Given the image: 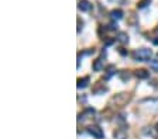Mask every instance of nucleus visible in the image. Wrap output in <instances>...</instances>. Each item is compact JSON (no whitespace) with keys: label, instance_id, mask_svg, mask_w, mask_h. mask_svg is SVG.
I'll use <instances>...</instances> for the list:
<instances>
[{"label":"nucleus","instance_id":"f257e3e1","mask_svg":"<svg viewBox=\"0 0 158 139\" xmlns=\"http://www.w3.org/2000/svg\"><path fill=\"white\" fill-rule=\"evenodd\" d=\"M131 100V94L128 93H120V94H116L115 97H111L109 104L115 107H124L127 106V103Z\"/></svg>","mask_w":158,"mask_h":139},{"label":"nucleus","instance_id":"f03ea898","mask_svg":"<svg viewBox=\"0 0 158 139\" xmlns=\"http://www.w3.org/2000/svg\"><path fill=\"white\" fill-rule=\"evenodd\" d=\"M133 59L134 60H140V62H150L152 56V51L147 49V48H141V49H137L133 52Z\"/></svg>","mask_w":158,"mask_h":139},{"label":"nucleus","instance_id":"7ed1b4c3","mask_svg":"<svg viewBox=\"0 0 158 139\" xmlns=\"http://www.w3.org/2000/svg\"><path fill=\"white\" fill-rule=\"evenodd\" d=\"M87 132H89V135L93 136L95 139H103V136H104V132L102 131L100 126H98V125L87 126Z\"/></svg>","mask_w":158,"mask_h":139},{"label":"nucleus","instance_id":"20e7f679","mask_svg":"<svg viewBox=\"0 0 158 139\" xmlns=\"http://www.w3.org/2000/svg\"><path fill=\"white\" fill-rule=\"evenodd\" d=\"M78 9L81 11H91L92 10V3L87 0H79L78 3Z\"/></svg>","mask_w":158,"mask_h":139},{"label":"nucleus","instance_id":"39448f33","mask_svg":"<svg viewBox=\"0 0 158 139\" xmlns=\"http://www.w3.org/2000/svg\"><path fill=\"white\" fill-rule=\"evenodd\" d=\"M92 68H93V70H96V72H100V70L104 68V60L102 59V58L96 59L93 62V65H92Z\"/></svg>","mask_w":158,"mask_h":139},{"label":"nucleus","instance_id":"423d86ee","mask_svg":"<svg viewBox=\"0 0 158 139\" xmlns=\"http://www.w3.org/2000/svg\"><path fill=\"white\" fill-rule=\"evenodd\" d=\"M136 76H137L138 79L145 80V79H148V77H150V72H148V70H145V69H138V70H136Z\"/></svg>","mask_w":158,"mask_h":139},{"label":"nucleus","instance_id":"0eeeda50","mask_svg":"<svg viewBox=\"0 0 158 139\" xmlns=\"http://www.w3.org/2000/svg\"><path fill=\"white\" fill-rule=\"evenodd\" d=\"M113 136H115V139H127V132L124 129H116L113 132Z\"/></svg>","mask_w":158,"mask_h":139},{"label":"nucleus","instance_id":"6e6552de","mask_svg":"<svg viewBox=\"0 0 158 139\" xmlns=\"http://www.w3.org/2000/svg\"><path fill=\"white\" fill-rule=\"evenodd\" d=\"M89 76H85L83 79H78V89H85V87H87V84H89Z\"/></svg>","mask_w":158,"mask_h":139},{"label":"nucleus","instance_id":"1a4fd4ad","mask_svg":"<svg viewBox=\"0 0 158 139\" xmlns=\"http://www.w3.org/2000/svg\"><path fill=\"white\" fill-rule=\"evenodd\" d=\"M116 40H117L120 44H128V35H127V33H123V31H121V33H119Z\"/></svg>","mask_w":158,"mask_h":139},{"label":"nucleus","instance_id":"9d476101","mask_svg":"<svg viewBox=\"0 0 158 139\" xmlns=\"http://www.w3.org/2000/svg\"><path fill=\"white\" fill-rule=\"evenodd\" d=\"M110 17H111V20H113V21H115V20H120V18H123V11H121L120 9L113 10L110 13Z\"/></svg>","mask_w":158,"mask_h":139},{"label":"nucleus","instance_id":"9b49d317","mask_svg":"<svg viewBox=\"0 0 158 139\" xmlns=\"http://www.w3.org/2000/svg\"><path fill=\"white\" fill-rule=\"evenodd\" d=\"M119 76H120V79L123 80V82H127L131 77V75L128 72H126V70H123V72H119Z\"/></svg>","mask_w":158,"mask_h":139},{"label":"nucleus","instance_id":"f8f14e48","mask_svg":"<svg viewBox=\"0 0 158 139\" xmlns=\"http://www.w3.org/2000/svg\"><path fill=\"white\" fill-rule=\"evenodd\" d=\"M150 3H151V0H140L137 3V9H144V7H147Z\"/></svg>","mask_w":158,"mask_h":139},{"label":"nucleus","instance_id":"ddd939ff","mask_svg":"<svg viewBox=\"0 0 158 139\" xmlns=\"http://www.w3.org/2000/svg\"><path fill=\"white\" fill-rule=\"evenodd\" d=\"M107 91V87L106 86H100V87H93V93L95 94H100V93Z\"/></svg>","mask_w":158,"mask_h":139},{"label":"nucleus","instance_id":"4468645a","mask_svg":"<svg viewBox=\"0 0 158 139\" xmlns=\"http://www.w3.org/2000/svg\"><path fill=\"white\" fill-rule=\"evenodd\" d=\"M107 30L109 31H116V30H117V24H116L115 21H111V23L107 25Z\"/></svg>","mask_w":158,"mask_h":139},{"label":"nucleus","instance_id":"2eb2a0df","mask_svg":"<svg viewBox=\"0 0 158 139\" xmlns=\"http://www.w3.org/2000/svg\"><path fill=\"white\" fill-rule=\"evenodd\" d=\"M107 77H110L111 75H113V73H115V66H113V65H110V66L107 68Z\"/></svg>","mask_w":158,"mask_h":139},{"label":"nucleus","instance_id":"dca6fc26","mask_svg":"<svg viewBox=\"0 0 158 139\" xmlns=\"http://www.w3.org/2000/svg\"><path fill=\"white\" fill-rule=\"evenodd\" d=\"M151 68L155 72H158V60H151Z\"/></svg>","mask_w":158,"mask_h":139},{"label":"nucleus","instance_id":"f3484780","mask_svg":"<svg viewBox=\"0 0 158 139\" xmlns=\"http://www.w3.org/2000/svg\"><path fill=\"white\" fill-rule=\"evenodd\" d=\"M120 53H121V55H127V52H126V51H123V48H120Z\"/></svg>","mask_w":158,"mask_h":139},{"label":"nucleus","instance_id":"a211bd4d","mask_svg":"<svg viewBox=\"0 0 158 139\" xmlns=\"http://www.w3.org/2000/svg\"><path fill=\"white\" fill-rule=\"evenodd\" d=\"M152 44H154V45H158V38H155V40H152Z\"/></svg>","mask_w":158,"mask_h":139},{"label":"nucleus","instance_id":"6ab92c4d","mask_svg":"<svg viewBox=\"0 0 158 139\" xmlns=\"http://www.w3.org/2000/svg\"><path fill=\"white\" fill-rule=\"evenodd\" d=\"M155 131H157V132H158V124H157V125H155Z\"/></svg>","mask_w":158,"mask_h":139},{"label":"nucleus","instance_id":"aec40b11","mask_svg":"<svg viewBox=\"0 0 158 139\" xmlns=\"http://www.w3.org/2000/svg\"><path fill=\"white\" fill-rule=\"evenodd\" d=\"M157 31H158V28H157Z\"/></svg>","mask_w":158,"mask_h":139}]
</instances>
